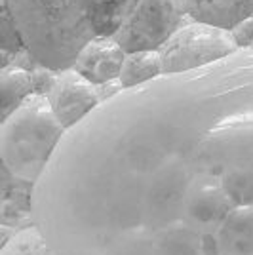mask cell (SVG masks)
I'll return each mask as SVG.
<instances>
[{"mask_svg": "<svg viewBox=\"0 0 253 255\" xmlns=\"http://www.w3.org/2000/svg\"><path fill=\"white\" fill-rule=\"evenodd\" d=\"M55 255H253V50L122 90L34 191Z\"/></svg>", "mask_w": 253, "mask_h": 255, "instance_id": "6da1fadb", "label": "cell"}, {"mask_svg": "<svg viewBox=\"0 0 253 255\" xmlns=\"http://www.w3.org/2000/svg\"><path fill=\"white\" fill-rule=\"evenodd\" d=\"M25 48L53 71L71 69L94 38L88 0H6Z\"/></svg>", "mask_w": 253, "mask_h": 255, "instance_id": "7a4b0ae2", "label": "cell"}, {"mask_svg": "<svg viewBox=\"0 0 253 255\" xmlns=\"http://www.w3.org/2000/svg\"><path fill=\"white\" fill-rule=\"evenodd\" d=\"M67 129L46 96L32 94L0 126L2 164L23 179H40Z\"/></svg>", "mask_w": 253, "mask_h": 255, "instance_id": "3957f363", "label": "cell"}, {"mask_svg": "<svg viewBox=\"0 0 253 255\" xmlns=\"http://www.w3.org/2000/svg\"><path fill=\"white\" fill-rule=\"evenodd\" d=\"M187 19L185 0H126L113 38L126 53L160 50Z\"/></svg>", "mask_w": 253, "mask_h": 255, "instance_id": "277c9868", "label": "cell"}, {"mask_svg": "<svg viewBox=\"0 0 253 255\" xmlns=\"http://www.w3.org/2000/svg\"><path fill=\"white\" fill-rule=\"evenodd\" d=\"M236 50L240 48L234 42L231 31L189 17L158 52L164 75H175L215 63Z\"/></svg>", "mask_w": 253, "mask_h": 255, "instance_id": "5b68a950", "label": "cell"}, {"mask_svg": "<svg viewBox=\"0 0 253 255\" xmlns=\"http://www.w3.org/2000/svg\"><path fill=\"white\" fill-rule=\"evenodd\" d=\"M46 97L67 131L80 124L101 103L97 86L76 73L73 67L57 73V80Z\"/></svg>", "mask_w": 253, "mask_h": 255, "instance_id": "8992f818", "label": "cell"}, {"mask_svg": "<svg viewBox=\"0 0 253 255\" xmlns=\"http://www.w3.org/2000/svg\"><path fill=\"white\" fill-rule=\"evenodd\" d=\"M126 52L113 36H94L80 50L73 69L95 86L116 80L122 71Z\"/></svg>", "mask_w": 253, "mask_h": 255, "instance_id": "52a82bcc", "label": "cell"}, {"mask_svg": "<svg viewBox=\"0 0 253 255\" xmlns=\"http://www.w3.org/2000/svg\"><path fill=\"white\" fill-rule=\"evenodd\" d=\"M34 187L36 183L11 173L2 164V229L19 233L36 227L34 221Z\"/></svg>", "mask_w": 253, "mask_h": 255, "instance_id": "ba28073f", "label": "cell"}, {"mask_svg": "<svg viewBox=\"0 0 253 255\" xmlns=\"http://www.w3.org/2000/svg\"><path fill=\"white\" fill-rule=\"evenodd\" d=\"M187 15L231 31L236 23L253 15V0H185Z\"/></svg>", "mask_w": 253, "mask_h": 255, "instance_id": "9c48e42d", "label": "cell"}, {"mask_svg": "<svg viewBox=\"0 0 253 255\" xmlns=\"http://www.w3.org/2000/svg\"><path fill=\"white\" fill-rule=\"evenodd\" d=\"M34 94L31 71L8 65L0 69V118L6 120L21 105L27 97Z\"/></svg>", "mask_w": 253, "mask_h": 255, "instance_id": "30bf717a", "label": "cell"}, {"mask_svg": "<svg viewBox=\"0 0 253 255\" xmlns=\"http://www.w3.org/2000/svg\"><path fill=\"white\" fill-rule=\"evenodd\" d=\"M162 75H164V69H162V57L158 50H141V52L126 53L118 78L124 90H129V88L147 84Z\"/></svg>", "mask_w": 253, "mask_h": 255, "instance_id": "8fae6325", "label": "cell"}, {"mask_svg": "<svg viewBox=\"0 0 253 255\" xmlns=\"http://www.w3.org/2000/svg\"><path fill=\"white\" fill-rule=\"evenodd\" d=\"M126 0H88V13L95 36H115Z\"/></svg>", "mask_w": 253, "mask_h": 255, "instance_id": "7c38bea8", "label": "cell"}, {"mask_svg": "<svg viewBox=\"0 0 253 255\" xmlns=\"http://www.w3.org/2000/svg\"><path fill=\"white\" fill-rule=\"evenodd\" d=\"M2 255H55V252L46 242L38 227H31L13 233L10 240L2 246Z\"/></svg>", "mask_w": 253, "mask_h": 255, "instance_id": "4fadbf2b", "label": "cell"}, {"mask_svg": "<svg viewBox=\"0 0 253 255\" xmlns=\"http://www.w3.org/2000/svg\"><path fill=\"white\" fill-rule=\"evenodd\" d=\"M25 48L21 32L17 23L11 15V10L6 0H0V50L10 53H17Z\"/></svg>", "mask_w": 253, "mask_h": 255, "instance_id": "5bb4252c", "label": "cell"}, {"mask_svg": "<svg viewBox=\"0 0 253 255\" xmlns=\"http://www.w3.org/2000/svg\"><path fill=\"white\" fill-rule=\"evenodd\" d=\"M57 73H59V71H53V69H50V67H46V65H42V63L38 65V67H34L31 71L34 94H38V96H48L50 90L53 88V84H55V80H57Z\"/></svg>", "mask_w": 253, "mask_h": 255, "instance_id": "9a60e30c", "label": "cell"}, {"mask_svg": "<svg viewBox=\"0 0 253 255\" xmlns=\"http://www.w3.org/2000/svg\"><path fill=\"white\" fill-rule=\"evenodd\" d=\"M231 34L238 48H252L253 46V15L236 23L231 29Z\"/></svg>", "mask_w": 253, "mask_h": 255, "instance_id": "2e32d148", "label": "cell"}, {"mask_svg": "<svg viewBox=\"0 0 253 255\" xmlns=\"http://www.w3.org/2000/svg\"><path fill=\"white\" fill-rule=\"evenodd\" d=\"M122 90H124V86H122V82H120V78H116V80H109V82H105V84L97 86V94H99L101 103H103V101H109L111 97L118 96Z\"/></svg>", "mask_w": 253, "mask_h": 255, "instance_id": "e0dca14e", "label": "cell"}, {"mask_svg": "<svg viewBox=\"0 0 253 255\" xmlns=\"http://www.w3.org/2000/svg\"><path fill=\"white\" fill-rule=\"evenodd\" d=\"M252 50H253V46H252Z\"/></svg>", "mask_w": 253, "mask_h": 255, "instance_id": "ac0fdd59", "label": "cell"}]
</instances>
